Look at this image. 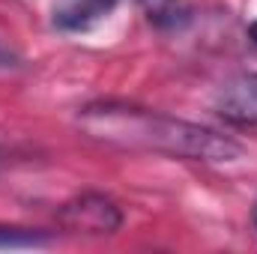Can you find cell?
Here are the masks:
<instances>
[{
  "instance_id": "1",
  "label": "cell",
  "mask_w": 257,
  "mask_h": 254,
  "mask_svg": "<svg viewBox=\"0 0 257 254\" xmlns=\"http://www.w3.org/2000/svg\"><path fill=\"white\" fill-rule=\"evenodd\" d=\"M78 126L84 129V135L108 147L159 153L186 162H233L242 156V147L227 135L138 105H87L78 114Z\"/></svg>"
},
{
  "instance_id": "2",
  "label": "cell",
  "mask_w": 257,
  "mask_h": 254,
  "mask_svg": "<svg viewBox=\"0 0 257 254\" xmlns=\"http://www.w3.org/2000/svg\"><path fill=\"white\" fill-rule=\"evenodd\" d=\"M57 221L63 230L72 233H84V236H111L120 230L123 224V212L120 206L96 191H84L72 200H66L57 212Z\"/></svg>"
},
{
  "instance_id": "3",
  "label": "cell",
  "mask_w": 257,
  "mask_h": 254,
  "mask_svg": "<svg viewBox=\"0 0 257 254\" xmlns=\"http://www.w3.org/2000/svg\"><path fill=\"white\" fill-rule=\"evenodd\" d=\"M215 111L230 126H257V72L230 78L215 96Z\"/></svg>"
},
{
  "instance_id": "4",
  "label": "cell",
  "mask_w": 257,
  "mask_h": 254,
  "mask_svg": "<svg viewBox=\"0 0 257 254\" xmlns=\"http://www.w3.org/2000/svg\"><path fill=\"white\" fill-rule=\"evenodd\" d=\"M120 0H60L54 6V27L60 30H87L102 21Z\"/></svg>"
},
{
  "instance_id": "5",
  "label": "cell",
  "mask_w": 257,
  "mask_h": 254,
  "mask_svg": "<svg viewBox=\"0 0 257 254\" xmlns=\"http://www.w3.org/2000/svg\"><path fill=\"white\" fill-rule=\"evenodd\" d=\"M138 3L147 12V18L159 27H177L189 21V9L180 0H138Z\"/></svg>"
},
{
  "instance_id": "6",
  "label": "cell",
  "mask_w": 257,
  "mask_h": 254,
  "mask_svg": "<svg viewBox=\"0 0 257 254\" xmlns=\"http://www.w3.org/2000/svg\"><path fill=\"white\" fill-rule=\"evenodd\" d=\"M51 236L36 227H15V224H0V248H42L48 245Z\"/></svg>"
},
{
  "instance_id": "7",
  "label": "cell",
  "mask_w": 257,
  "mask_h": 254,
  "mask_svg": "<svg viewBox=\"0 0 257 254\" xmlns=\"http://www.w3.org/2000/svg\"><path fill=\"white\" fill-rule=\"evenodd\" d=\"M251 39H254V45H257V21L251 24Z\"/></svg>"
},
{
  "instance_id": "8",
  "label": "cell",
  "mask_w": 257,
  "mask_h": 254,
  "mask_svg": "<svg viewBox=\"0 0 257 254\" xmlns=\"http://www.w3.org/2000/svg\"><path fill=\"white\" fill-rule=\"evenodd\" d=\"M251 218H254V224H257V200H254V206H251Z\"/></svg>"
}]
</instances>
